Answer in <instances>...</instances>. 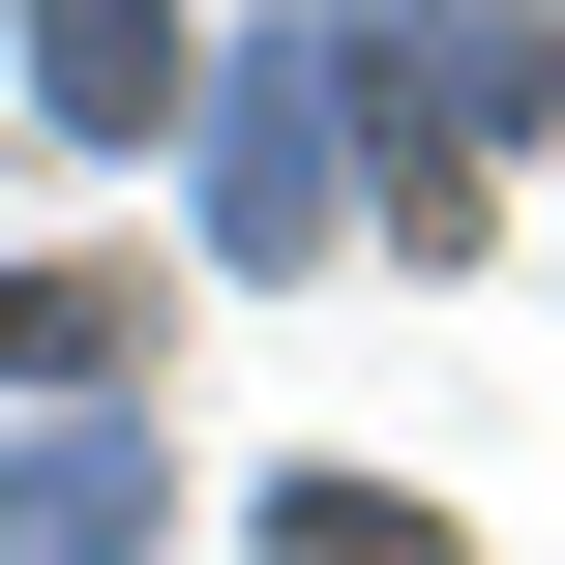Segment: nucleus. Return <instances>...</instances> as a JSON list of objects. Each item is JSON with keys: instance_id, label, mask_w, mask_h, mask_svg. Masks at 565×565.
<instances>
[{"instance_id": "nucleus-1", "label": "nucleus", "mask_w": 565, "mask_h": 565, "mask_svg": "<svg viewBox=\"0 0 565 565\" xmlns=\"http://www.w3.org/2000/svg\"><path fill=\"white\" fill-rule=\"evenodd\" d=\"M30 60H60V149H149V89H179V0H30Z\"/></svg>"}, {"instance_id": "nucleus-2", "label": "nucleus", "mask_w": 565, "mask_h": 565, "mask_svg": "<svg viewBox=\"0 0 565 565\" xmlns=\"http://www.w3.org/2000/svg\"><path fill=\"white\" fill-rule=\"evenodd\" d=\"M0 536H30V565H119V536H149V447H119V417H60V447L0 477Z\"/></svg>"}, {"instance_id": "nucleus-3", "label": "nucleus", "mask_w": 565, "mask_h": 565, "mask_svg": "<svg viewBox=\"0 0 565 565\" xmlns=\"http://www.w3.org/2000/svg\"><path fill=\"white\" fill-rule=\"evenodd\" d=\"M268 565H447V507H387V477H298V507H268Z\"/></svg>"}]
</instances>
